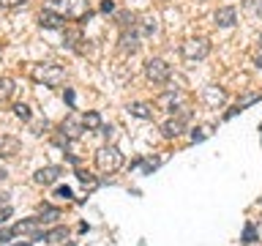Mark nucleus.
<instances>
[{"label": "nucleus", "instance_id": "1", "mask_svg": "<svg viewBox=\"0 0 262 246\" xmlns=\"http://www.w3.org/2000/svg\"><path fill=\"white\" fill-rule=\"evenodd\" d=\"M30 77H33V82H38V85L60 88L66 82V71L60 69V66H55V63H36L30 69Z\"/></svg>", "mask_w": 262, "mask_h": 246}, {"label": "nucleus", "instance_id": "2", "mask_svg": "<svg viewBox=\"0 0 262 246\" xmlns=\"http://www.w3.org/2000/svg\"><path fill=\"white\" fill-rule=\"evenodd\" d=\"M96 167H98V172H104V175H115V172L123 167V153L115 145H101L96 151Z\"/></svg>", "mask_w": 262, "mask_h": 246}, {"label": "nucleus", "instance_id": "3", "mask_svg": "<svg viewBox=\"0 0 262 246\" xmlns=\"http://www.w3.org/2000/svg\"><path fill=\"white\" fill-rule=\"evenodd\" d=\"M49 8H55L57 14H63L66 19H74V22H82L90 16V3L88 0H55Z\"/></svg>", "mask_w": 262, "mask_h": 246}, {"label": "nucleus", "instance_id": "4", "mask_svg": "<svg viewBox=\"0 0 262 246\" xmlns=\"http://www.w3.org/2000/svg\"><path fill=\"white\" fill-rule=\"evenodd\" d=\"M186 101H188V96L183 93L180 88H169V90H164V93L156 98V107L164 112H169V115H178V112H183L186 110Z\"/></svg>", "mask_w": 262, "mask_h": 246}, {"label": "nucleus", "instance_id": "5", "mask_svg": "<svg viewBox=\"0 0 262 246\" xmlns=\"http://www.w3.org/2000/svg\"><path fill=\"white\" fill-rule=\"evenodd\" d=\"M145 77H147V82H153V85H167L172 79V69L167 66V60H161V57H150V60L145 63Z\"/></svg>", "mask_w": 262, "mask_h": 246}, {"label": "nucleus", "instance_id": "6", "mask_svg": "<svg viewBox=\"0 0 262 246\" xmlns=\"http://www.w3.org/2000/svg\"><path fill=\"white\" fill-rule=\"evenodd\" d=\"M180 55L186 60H205L210 55V41L208 38H186L180 44Z\"/></svg>", "mask_w": 262, "mask_h": 246}, {"label": "nucleus", "instance_id": "7", "mask_svg": "<svg viewBox=\"0 0 262 246\" xmlns=\"http://www.w3.org/2000/svg\"><path fill=\"white\" fill-rule=\"evenodd\" d=\"M188 118H191V112H188V110L178 112V115H172L169 120H164V123H161V134L167 137V139H175V137H180V134L186 131V123H188Z\"/></svg>", "mask_w": 262, "mask_h": 246}, {"label": "nucleus", "instance_id": "8", "mask_svg": "<svg viewBox=\"0 0 262 246\" xmlns=\"http://www.w3.org/2000/svg\"><path fill=\"white\" fill-rule=\"evenodd\" d=\"M85 131H88V129H85V123H82V115H77V112H71L69 118L60 123V134L69 137V139H79Z\"/></svg>", "mask_w": 262, "mask_h": 246}, {"label": "nucleus", "instance_id": "9", "mask_svg": "<svg viewBox=\"0 0 262 246\" xmlns=\"http://www.w3.org/2000/svg\"><path fill=\"white\" fill-rule=\"evenodd\" d=\"M38 25L47 30H63L66 28V16L57 14L55 8H41L38 11Z\"/></svg>", "mask_w": 262, "mask_h": 246}, {"label": "nucleus", "instance_id": "10", "mask_svg": "<svg viewBox=\"0 0 262 246\" xmlns=\"http://www.w3.org/2000/svg\"><path fill=\"white\" fill-rule=\"evenodd\" d=\"M14 230V235H30L33 241H38L41 238V233H44V230H41V221L33 216V219H22V221H16V224L11 227Z\"/></svg>", "mask_w": 262, "mask_h": 246}, {"label": "nucleus", "instance_id": "11", "mask_svg": "<svg viewBox=\"0 0 262 246\" xmlns=\"http://www.w3.org/2000/svg\"><path fill=\"white\" fill-rule=\"evenodd\" d=\"M63 175V170L60 167H55V164H49V167H41L36 175H33V183H38V186H52L57 183Z\"/></svg>", "mask_w": 262, "mask_h": 246}, {"label": "nucleus", "instance_id": "12", "mask_svg": "<svg viewBox=\"0 0 262 246\" xmlns=\"http://www.w3.org/2000/svg\"><path fill=\"white\" fill-rule=\"evenodd\" d=\"M202 101L210 107V110H221V107L227 104V93L221 88H216V85H210V88H205L202 90Z\"/></svg>", "mask_w": 262, "mask_h": 246}, {"label": "nucleus", "instance_id": "13", "mask_svg": "<svg viewBox=\"0 0 262 246\" xmlns=\"http://www.w3.org/2000/svg\"><path fill=\"white\" fill-rule=\"evenodd\" d=\"M213 19H216V28H235V25H237L235 6H221L219 11L213 14Z\"/></svg>", "mask_w": 262, "mask_h": 246}, {"label": "nucleus", "instance_id": "14", "mask_svg": "<svg viewBox=\"0 0 262 246\" xmlns=\"http://www.w3.org/2000/svg\"><path fill=\"white\" fill-rule=\"evenodd\" d=\"M22 151V142L11 134H0V159H11Z\"/></svg>", "mask_w": 262, "mask_h": 246}, {"label": "nucleus", "instance_id": "15", "mask_svg": "<svg viewBox=\"0 0 262 246\" xmlns=\"http://www.w3.org/2000/svg\"><path fill=\"white\" fill-rule=\"evenodd\" d=\"M139 41H142V36H139L134 28H126L120 33V52H137Z\"/></svg>", "mask_w": 262, "mask_h": 246}, {"label": "nucleus", "instance_id": "16", "mask_svg": "<svg viewBox=\"0 0 262 246\" xmlns=\"http://www.w3.org/2000/svg\"><path fill=\"white\" fill-rule=\"evenodd\" d=\"M38 241H47V243H63V241H69V227H52V230H44L41 233Z\"/></svg>", "mask_w": 262, "mask_h": 246}, {"label": "nucleus", "instance_id": "17", "mask_svg": "<svg viewBox=\"0 0 262 246\" xmlns=\"http://www.w3.org/2000/svg\"><path fill=\"white\" fill-rule=\"evenodd\" d=\"M128 112L134 115V118H139V120H153V104H147V101L128 104Z\"/></svg>", "mask_w": 262, "mask_h": 246}, {"label": "nucleus", "instance_id": "18", "mask_svg": "<svg viewBox=\"0 0 262 246\" xmlns=\"http://www.w3.org/2000/svg\"><path fill=\"white\" fill-rule=\"evenodd\" d=\"M41 224H44V221H57L60 219V211L57 208H52V205H38V216H36Z\"/></svg>", "mask_w": 262, "mask_h": 246}, {"label": "nucleus", "instance_id": "19", "mask_svg": "<svg viewBox=\"0 0 262 246\" xmlns=\"http://www.w3.org/2000/svg\"><path fill=\"white\" fill-rule=\"evenodd\" d=\"M82 123H85L88 131H98V129H101V115H98V112H85V115H82Z\"/></svg>", "mask_w": 262, "mask_h": 246}, {"label": "nucleus", "instance_id": "20", "mask_svg": "<svg viewBox=\"0 0 262 246\" xmlns=\"http://www.w3.org/2000/svg\"><path fill=\"white\" fill-rule=\"evenodd\" d=\"M14 96V79L11 77H0V101H8Z\"/></svg>", "mask_w": 262, "mask_h": 246}, {"label": "nucleus", "instance_id": "21", "mask_svg": "<svg viewBox=\"0 0 262 246\" xmlns=\"http://www.w3.org/2000/svg\"><path fill=\"white\" fill-rule=\"evenodd\" d=\"M243 246H251V243H257L259 241V235H257V227H254V221H249V224L243 227Z\"/></svg>", "mask_w": 262, "mask_h": 246}, {"label": "nucleus", "instance_id": "22", "mask_svg": "<svg viewBox=\"0 0 262 246\" xmlns=\"http://www.w3.org/2000/svg\"><path fill=\"white\" fill-rule=\"evenodd\" d=\"M63 44L69 47V49H79V44H82V33H79V30H66Z\"/></svg>", "mask_w": 262, "mask_h": 246}, {"label": "nucleus", "instance_id": "23", "mask_svg": "<svg viewBox=\"0 0 262 246\" xmlns=\"http://www.w3.org/2000/svg\"><path fill=\"white\" fill-rule=\"evenodd\" d=\"M210 126H196L194 131H191V134H188V139H191V142H202V139H208L210 137Z\"/></svg>", "mask_w": 262, "mask_h": 246}, {"label": "nucleus", "instance_id": "24", "mask_svg": "<svg viewBox=\"0 0 262 246\" xmlns=\"http://www.w3.org/2000/svg\"><path fill=\"white\" fill-rule=\"evenodd\" d=\"M14 115L19 120H33V112H30L28 104H14Z\"/></svg>", "mask_w": 262, "mask_h": 246}, {"label": "nucleus", "instance_id": "25", "mask_svg": "<svg viewBox=\"0 0 262 246\" xmlns=\"http://www.w3.org/2000/svg\"><path fill=\"white\" fill-rule=\"evenodd\" d=\"M118 22H120V28H123V30H126V28H134V16H131L128 11L118 14Z\"/></svg>", "mask_w": 262, "mask_h": 246}, {"label": "nucleus", "instance_id": "26", "mask_svg": "<svg viewBox=\"0 0 262 246\" xmlns=\"http://www.w3.org/2000/svg\"><path fill=\"white\" fill-rule=\"evenodd\" d=\"M55 197H57V200H66V202H69L74 194H71V189H69V186H57V189H55Z\"/></svg>", "mask_w": 262, "mask_h": 246}, {"label": "nucleus", "instance_id": "27", "mask_svg": "<svg viewBox=\"0 0 262 246\" xmlns=\"http://www.w3.org/2000/svg\"><path fill=\"white\" fill-rule=\"evenodd\" d=\"M11 238H14V230H11V227H3V224H0V246H6L8 241H11Z\"/></svg>", "mask_w": 262, "mask_h": 246}, {"label": "nucleus", "instance_id": "28", "mask_svg": "<svg viewBox=\"0 0 262 246\" xmlns=\"http://www.w3.org/2000/svg\"><path fill=\"white\" fill-rule=\"evenodd\" d=\"M25 3H28V0H0V6H3V8H19Z\"/></svg>", "mask_w": 262, "mask_h": 246}, {"label": "nucleus", "instance_id": "29", "mask_svg": "<svg viewBox=\"0 0 262 246\" xmlns=\"http://www.w3.org/2000/svg\"><path fill=\"white\" fill-rule=\"evenodd\" d=\"M77 178L82 180V183H90V186H93V178H90V172H85V170H77Z\"/></svg>", "mask_w": 262, "mask_h": 246}, {"label": "nucleus", "instance_id": "30", "mask_svg": "<svg viewBox=\"0 0 262 246\" xmlns=\"http://www.w3.org/2000/svg\"><path fill=\"white\" fill-rule=\"evenodd\" d=\"M8 216H11V205H3V208H0V224H6Z\"/></svg>", "mask_w": 262, "mask_h": 246}, {"label": "nucleus", "instance_id": "31", "mask_svg": "<svg viewBox=\"0 0 262 246\" xmlns=\"http://www.w3.org/2000/svg\"><path fill=\"white\" fill-rule=\"evenodd\" d=\"M101 11H104V14H112V11H115V3H112V0H104V3H101Z\"/></svg>", "mask_w": 262, "mask_h": 246}, {"label": "nucleus", "instance_id": "32", "mask_svg": "<svg viewBox=\"0 0 262 246\" xmlns=\"http://www.w3.org/2000/svg\"><path fill=\"white\" fill-rule=\"evenodd\" d=\"M254 66H257V69H262V49H259L257 55H254Z\"/></svg>", "mask_w": 262, "mask_h": 246}, {"label": "nucleus", "instance_id": "33", "mask_svg": "<svg viewBox=\"0 0 262 246\" xmlns=\"http://www.w3.org/2000/svg\"><path fill=\"white\" fill-rule=\"evenodd\" d=\"M66 101L74 104V90H69V88H66Z\"/></svg>", "mask_w": 262, "mask_h": 246}, {"label": "nucleus", "instance_id": "34", "mask_svg": "<svg viewBox=\"0 0 262 246\" xmlns=\"http://www.w3.org/2000/svg\"><path fill=\"white\" fill-rule=\"evenodd\" d=\"M3 205H8V194L0 192V208H3Z\"/></svg>", "mask_w": 262, "mask_h": 246}, {"label": "nucleus", "instance_id": "35", "mask_svg": "<svg viewBox=\"0 0 262 246\" xmlns=\"http://www.w3.org/2000/svg\"><path fill=\"white\" fill-rule=\"evenodd\" d=\"M6 178H8V172H6L3 167H0V180H6Z\"/></svg>", "mask_w": 262, "mask_h": 246}, {"label": "nucleus", "instance_id": "36", "mask_svg": "<svg viewBox=\"0 0 262 246\" xmlns=\"http://www.w3.org/2000/svg\"><path fill=\"white\" fill-rule=\"evenodd\" d=\"M14 246H33V241H25V243H14Z\"/></svg>", "mask_w": 262, "mask_h": 246}, {"label": "nucleus", "instance_id": "37", "mask_svg": "<svg viewBox=\"0 0 262 246\" xmlns=\"http://www.w3.org/2000/svg\"><path fill=\"white\" fill-rule=\"evenodd\" d=\"M259 49H262V33H259Z\"/></svg>", "mask_w": 262, "mask_h": 246}]
</instances>
